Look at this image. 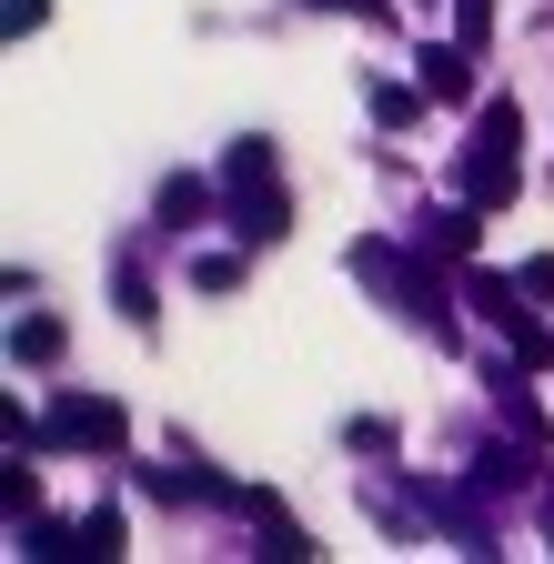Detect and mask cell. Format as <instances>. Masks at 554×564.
Masks as SVG:
<instances>
[{
    "instance_id": "d6986e66",
    "label": "cell",
    "mask_w": 554,
    "mask_h": 564,
    "mask_svg": "<svg viewBox=\"0 0 554 564\" xmlns=\"http://www.w3.org/2000/svg\"><path fill=\"white\" fill-rule=\"evenodd\" d=\"M0 21H11V41H31V31L51 21V0H11V11H0Z\"/></svg>"
},
{
    "instance_id": "6da1fadb",
    "label": "cell",
    "mask_w": 554,
    "mask_h": 564,
    "mask_svg": "<svg viewBox=\"0 0 554 564\" xmlns=\"http://www.w3.org/2000/svg\"><path fill=\"white\" fill-rule=\"evenodd\" d=\"M454 192L464 202H484V212H504L514 192H524V101H484V121H474V141H464V162H454Z\"/></svg>"
},
{
    "instance_id": "9c48e42d",
    "label": "cell",
    "mask_w": 554,
    "mask_h": 564,
    "mask_svg": "<svg viewBox=\"0 0 554 564\" xmlns=\"http://www.w3.org/2000/svg\"><path fill=\"white\" fill-rule=\"evenodd\" d=\"M424 91L434 101H474V41H434L424 51Z\"/></svg>"
},
{
    "instance_id": "e0dca14e",
    "label": "cell",
    "mask_w": 554,
    "mask_h": 564,
    "mask_svg": "<svg viewBox=\"0 0 554 564\" xmlns=\"http://www.w3.org/2000/svg\"><path fill=\"white\" fill-rule=\"evenodd\" d=\"M192 282H202V293H232V282H242V252H202Z\"/></svg>"
},
{
    "instance_id": "30bf717a",
    "label": "cell",
    "mask_w": 554,
    "mask_h": 564,
    "mask_svg": "<svg viewBox=\"0 0 554 564\" xmlns=\"http://www.w3.org/2000/svg\"><path fill=\"white\" fill-rule=\"evenodd\" d=\"M495 403H504V423H514V434H524V444H534V454H554V423H544V403H534V393H524V373H514V364H504V373H495Z\"/></svg>"
},
{
    "instance_id": "5b68a950",
    "label": "cell",
    "mask_w": 554,
    "mask_h": 564,
    "mask_svg": "<svg viewBox=\"0 0 554 564\" xmlns=\"http://www.w3.org/2000/svg\"><path fill=\"white\" fill-rule=\"evenodd\" d=\"M222 223L262 252V242H283V232H293V192H283V182H242V192H222Z\"/></svg>"
},
{
    "instance_id": "2e32d148",
    "label": "cell",
    "mask_w": 554,
    "mask_h": 564,
    "mask_svg": "<svg viewBox=\"0 0 554 564\" xmlns=\"http://www.w3.org/2000/svg\"><path fill=\"white\" fill-rule=\"evenodd\" d=\"M0 505H11V524H31V514H41V484H31V464H11V474H0Z\"/></svg>"
},
{
    "instance_id": "3957f363",
    "label": "cell",
    "mask_w": 554,
    "mask_h": 564,
    "mask_svg": "<svg viewBox=\"0 0 554 564\" xmlns=\"http://www.w3.org/2000/svg\"><path fill=\"white\" fill-rule=\"evenodd\" d=\"M131 444V413L111 393H61L41 413V454H121Z\"/></svg>"
},
{
    "instance_id": "52a82bcc",
    "label": "cell",
    "mask_w": 554,
    "mask_h": 564,
    "mask_svg": "<svg viewBox=\"0 0 554 564\" xmlns=\"http://www.w3.org/2000/svg\"><path fill=\"white\" fill-rule=\"evenodd\" d=\"M152 212H162V232H192V223H213V212H222V182H202V172H172V182L152 192Z\"/></svg>"
},
{
    "instance_id": "ac0fdd59",
    "label": "cell",
    "mask_w": 554,
    "mask_h": 564,
    "mask_svg": "<svg viewBox=\"0 0 554 564\" xmlns=\"http://www.w3.org/2000/svg\"><path fill=\"white\" fill-rule=\"evenodd\" d=\"M484 31H495V0H454V41L484 51Z\"/></svg>"
},
{
    "instance_id": "7c38bea8",
    "label": "cell",
    "mask_w": 554,
    "mask_h": 564,
    "mask_svg": "<svg viewBox=\"0 0 554 564\" xmlns=\"http://www.w3.org/2000/svg\"><path fill=\"white\" fill-rule=\"evenodd\" d=\"M363 101H373V121H383V131H413L434 91H403V82H363Z\"/></svg>"
},
{
    "instance_id": "ba28073f",
    "label": "cell",
    "mask_w": 554,
    "mask_h": 564,
    "mask_svg": "<svg viewBox=\"0 0 554 564\" xmlns=\"http://www.w3.org/2000/svg\"><path fill=\"white\" fill-rule=\"evenodd\" d=\"M474 242H484V202H434V212H424V252L474 262Z\"/></svg>"
},
{
    "instance_id": "9a60e30c",
    "label": "cell",
    "mask_w": 554,
    "mask_h": 564,
    "mask_svg": "<svg viewBox=\"0 0 554 564\" xmlns=\"http://www.w3.org/2000/svg\"><path fill=\"white\" fill-rule=\"evenodd\" d=\"M262 554H293V564H303V554H313V534H303L293 514H272V505H262Z\"/></svg>"
},
{
    "instance_id": "277c9868",
    "label": "cell",
    "mask_w": 554,
    "mask_h": 564,
    "mask_svg": "<svg viewBox=\"0 0 554 564\" xmlns=\"http://www.w3.org/2000/svg\"><path fill=\"white\" fill-rule=\"evenodd\" d=\"M121 544H131V534H121V514H111V505H101V514H82V524H51V514H31V524H21V554H31V564H111Z\"/></svg>"
},
{
    "instance_id": "8992f818",
    "label": "cell",
    "mask_w": 554,
    "mask_h": 564,
    "mask_svg": "<svg viewBox=\"0 0 554 564\" xmlns=\"http://www.w3.org/2000/svg\"><path fill=\"white\" fill-rule=\"evenodd\" d=\"M474 303H484V323H495V333H514V343L534 352V364H554V343L534 333V313L514 303V282H504V272H474Z\"/></svg>"
},
{
    "instance_id": "5bb4252c",
    "label": "cell",
    "mask_w": 554,
    "mask_h": 564,
    "mask_svg": "<svg viewBox=\"0 0 554 564\" xmlns=\"http://www.w3.org/2000/svg\"><path fill=\"white\" fill-rule=\"evenodd\" d=\"M11 364H61V323L51 313H21L11 323Z\"/></svg>"
},
{
    "instance_id": "4fadbf2b",
    "label": "cell",
    "mask_w": 554,
    "mask_h": 564,
    "mask_svg": "<svg viewBox=\"0 0 554 564\" xmlns=\"http://www.w3.org/2000/svg\"><path fill=\"white\" fill-rule=\"evenodd\" d=\"M111 303H121V323H131V333H152V323H162V303H152V282L131 272V262H111Z\"/></svg>"
},
{
    "instance_id": "8fae6325",
    "label": "cell",
    "mask_w": 554,
    "mask_h": 564,
    "mask_svg": "<svg viewBox=\"0 0 554 564\" xmlns=\"http://www.w3.org/2000/svg\"><path fill=\"white\" fill-rule=\"evenodd\" d=\"M242 182H283V152H272L262 131H242L232 152H222V192H242Z\"/></svg>"
},
{
    "instance_id": "7a4b0ae2",
    "label": "cell",
    "mask_w": 554,
    "mask_h": 564,
    "mask_svg": "<svg viewBox=\"0 0 554 564\" xmlns=\"http://www.w3.org/2000/svg\"><path fill=\"white\" fill-rule=\"evenodd\" d=\"M343 262H354V272L373 282V293H393V303H403L413 323H424V333H444V343H454V303H444V282H434L424 262H413V252H393V242H354Z\"/></svg>"
}]
</instances>
